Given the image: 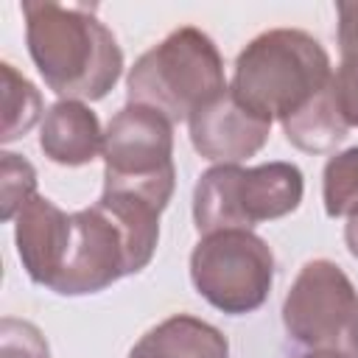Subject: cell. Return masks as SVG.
<instances>
[{
  "instance_id": "6da1fadb",
  "label": "cell",
  "mask_w": 358,
  "mask_h": 358,
  "mask_svg": "<svg viewBox=\"0 0 358 358\" xmlns=\"http://www.w3.org/2000/svg\"><path fill=\"white\" fill-rule=\"evenodd\" d=\"M28 53L59 101H101L123 73L115 34L87 6L25 0Z\"/></svg>"
},
{
  "instance_id": "7a4b0ae2",
  "label": "cell",
  "mask_w": 358,
  "mask_h": 358,
  "mask_svg": "<svg viewBox=\"0 0 358 358\" xmlns=\"http://www.w3.org/2000/svg\"><path fill=\"white\" fill-rule=\"evenodd\" d=\"M330 78V56L316 36L299 28H274L238 53L229 92L255 117L282 123L308 106Z\"/></svg>"
},
{
  "instance_id": "3957f363",
  "label": "cell",
  "mask_w": 358,
  "mask_h": 358,
  "mask_svg": "<svg viewBox=\"0 0 358 358\" xmlns=\"http://www.w3.org/2000/svg\"><path fill=\"white\" fill-rule=\"evenodd\" d=\"M227 90L224 59L215 42L193 25L176 28L145 50L126 78L129 103L148 106L171 123L187 120Z\"/></svg>"
},
{
  "instance_id": "277c9868",
  "label": "cell",
  "mask_w": 358,
  "mask_h": 358,
  "mask_svg": "<svg viewBox=\"0 0 358 358\" xmlns=\"http://www.w3.org/2000/svg\"><path fill=\"white\" fill-rule=\"evenodd\" d=\"M302 193L305 179L294 162H266L257 168L215 165L193 187V221L201 235L252 229L294 213Z\"/></svg>"
},
{
  "instance_id": "5b68a950",
  "label": "cell",
  "mask_w": 358,
  "mask_h": 358,
  "mask_svg": "<svg viewBox=\"0 0 358 358\" xmlns=\"http://www.w3.org/2000/svg\"><path fill=\"white\" fill-rule=\"evenodd\" d=\"M103 187L126 190L168 207L176 185L173 123L137 103H126L103 131Z\"/></svg>"
},
{
  "instance_id": "8992f818",
  "label": "cell",
  "mask_w": 358,
  "mask_h": 358,
  "mask_svg": "<svg viewBox=\"0 0 358 358\" xmlns=\"http://www.w3.org/2000/svg\"><path fill=\"white\" fill-rule=\"evenodd\" d=\"M190 280L215 310L246 316L268 299L274 255L252 229L210 232L190 252Z\"/></svg>"
},
{
  "instance_id": "52a82bcc",
  "label": "cell",
  "mask_w": 358,
  "mask_h": 358,
  "mask_svg": "<svg viewBox=\"0 0 358 358\" xmlns=\"http://www.w3.org/2000/svg\"><path fill=\"white\" fill-rule=\"evenodd\" d=\"M288 336L310 350L358 358V291L333 260H310L299 268L282 302Z\"/></svg>"
},
{
  "instance_id": "ba28073f",
  "label": "cell",
  "mask_w": 358,
  "mask_h": 358,
  "mask_svg": "<svg viewBox=\"0 0 358 358\" xmlns=\"http://www.w3.org/2000/svg\"><path fill=\"white\" fill-rule=\"evenodd\" d=\"M151 260L137 249L129 229L95 201L87 210L73 213V238L62 274L53 282L59 296H87L106 291L120 277L137 274Z\"/></svg>"
},
{
  "instance_id": "9c48e42d",
  "label": "cell",
  "mask_w": 358,
  "mask_h": 358,
  "mask_svg": "<svg viewBox=\"0 0 358 358\" xmlns=\"http://www.w3.org/2000/svg\"><path fill=\"white\" fill-rule=\"evenodd\" d=\"M190 143L199 157L218 165H238L255 157L266 143L271 123L246 112L227 90L187 117Z\"/></svg>"
},
{
  "instance_id": "30bf717a",
  "label": "cell",
  "mask_w": 358,
  "mask_h": 358,
  "mask_svg": "<svg viewBox=\"0 0 358 358\" xmlns=\"http://www.w3.org/2000/svg\"><path fill=\"white\" fill-rule=\"evenodd\" d=\"M17 255L25 274L45 288H53L67 260L73 238V213H64L45 196H34L14 218Z\"/></svg>"
},
{
  "instance_id": "8fae6325",
  "label": "cell",
  "mask_w": 358,
  "mask_h": 358,
  "mask_svg": "<svg viewBox=\"0 0 358 358\" xmlns=\"http://www.w3.org/2000/svg\"><path fill=\"white\" fill-rule=\"evenodd\" d=\"M42 154L67 168L92 162L103 151V129L98 115L81 101H56L39 129Z\"/></svg>"
},
{
  "instance_id": "7c38bea8",
  "label": "cell",
  "mask_w": 358,
  "mask_h": 358,
  "mask_svg": "<svg viewBox=\"0 0 358 358\" xmlns=\"http://www.w3.org/2000/svg\"><path fill=\"white\" fill-rule=\"evenodd\" d=\"M129 358H229V341L210 322L176 313L151 327Z\"/></svg>"
},
{
  "instance_id": "4fadbf2b",
  "label": "cell",
  "mask_w": 358,
  "mask_h": 358,
  "mask_svg": "<svg viewBox=\"0 0 358 358\" xmlns=\"http://www.w3.org/2000/svg\"><path fill=\"white\" fill-rule=\"evenodd\" d=\"M282 131H285V140L299 151H308V154L333 151L347 137L350 129H347V123L341 120V115L336 109L330 84L308 106H302L296 115L285 117Z\"/></svg>"
},
{
  "instance_id": "5bb4252c",
  "label": "cell",
  "mask_w": 358,
  "mask_h": 358,
  "mask_svg": "<svg viewBox=\"0 0 358 358\" xmlns=\"http://www.w3.org/2000/svg\"><path fill=\"white\" fill-rule=\"evenodd\" d=\"M0 73H3V134H0V140L14 143L25 131H31V126L39 120L42 95L8 62L0 64Z\"/></svg>"
},
{
  "instance_id": "9a60e30c",
  "label": "cell",
  "mask_w": 358,
  "mask_h": 358,
  "mask_svg": "<svg viewBox=\"0 0 358 358\" xmlns=\"http://www.w3.org/2000/svg\"><path fill=\"white\" fill-rule=\"evenodd\" d=\"M322 199L330 218H344L358 210V145L327 159L322 173Z\"/></svg>"
},
{
  "instance_id": "2e32d148",
  "label": "cell",
  "mask_w": 358,
  "mask_h": 358,
  "mask_svg": "<svg viewBox=\"0 0 358 358\" xmlns=\"http://www.w3.org/2000/svg\"><path fill=\"white\" fill-rule=\"evenodd\" d=\"M0 157V218L14 221L17 213L36 196V171L20 154L3 151Z\"/></svg>"
},
{
  "instance_id": "e0dca14e",
  "label": "cell",
  "mask_w": 358,
  "mask_h": 358,
  "mask_svg": "<svg viewBox=\"0 0 358 358\" xmlns=\"http://www.w3.org/2000/svg\"><path fill=\"white\" fill-rule=\"evenodd\" d=\"M0 358H50L42 330L25 319L3 316L0 322Z\"/></svg>"
},
{
  "instance_id": "ac0fdd59",
  "label": "cell",
  "mask_w": 358,
  "mask_h": 358,
  "mask_svg": "<svg viewBox=\"0 0 358 358\" xmlns=\"http://www.w3.org/2000/svg\"><path fill=\"white\" fill-rule=\"evenodd\" d=\"M330 92L347 129L352 126L358 129V62L355 59H341L338 70L330 78Z\"/></svg>"
},
{
  "instance_id": "d6986e66",
  "label": "cell",
  "mask_w": 358,
  "mask_h": 358,
  "mask_svg": "<svg viewBox=\"0 0 358 358\" xmlns=\"http://www.w3.org/2000/svg\"><path fill=\"white\" fill-rule=\"evenodd\" d=\"M338 14V50L341 59L358 62V3H336Z\"/></svg>"
},
{
  "instance_id": "ffe728a7",
  "label": "cell",
  "mask_w": 358,
  "mask_h": 358,
  "mask_svg": "<svg viewBox=\"0 0 358 358\" xmlns=\"http://www.w3.org/2000/svg\"><path fill=\"white\" fill-rule=\"evenodd\" d=\"M344 241H347V249L350 255L358 260V210L352 215H347V227H344Z\"/></svg>"
},
{
  "instance_id": "44dd1931",
  "label": "cell",
  "mask_w": 358,
  "mask_h": 358,
  "mask_svg": "<svg viewBox=\"0 0 358 358\" xmlns=\"http://www.w3.org/2000/svg\"><path fill=\"white\" fill-rule=\"evenodd\" d=\"M302 358H352V355H347V352H330V350H313V352H308Z\"/></svg>"
}]
</instances>
